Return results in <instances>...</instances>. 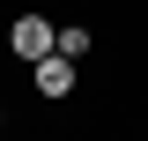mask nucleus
Segmentation results:
<instances>
[{"instance_id": "nucleus-1", "label": "nucleus", "mask_w": 148, "mask_h": 141, "mask_svg": "<svg viewBox=\"0 0 148 141\" xmlns=\"http://www.w3.org/2000/svg\"><path fill=\"white\" fill-rule=\"evenodd\" d=\"M52 30H59V22H45V15H15V30H8V52L37 67V59L52 52Z\"/></svg>"}, {"instance_id": "nucleus-2", "label": "nucleus", "mask_w": 148, "mask_h": 141, "mask_svg": "<svg viewBox=\"0 0 148 141\" xmlns=\"http://www.w3.org/2000/svg\"><path fill=\"white\" fill-rule=\"evenodd\" d=\"M67 89H74V59L67 52H45L37 59V97H67Z\"/></svg>"}, {"instance_id": "nucleus-3", "label": "nucleus", "mask_w": 148, "mask_h": 141, "mask_svg": "<svg viewBox=\"0 0 148 141\" xmlns=\"http://www.w3.org/2000/svg\"><path fill=\"white\" fill-rule=\"evenodd\" d=\"M89 45H96V37L82 30V22H59V30H52V52H67V59H89Z\"/></svg>"}, {"instance_id": "nucleus-4", "label": "nucleus", "mask_w": 148, "mask_h": 141, "mask_svg": "<svg viewBox=\"0 0 148 141\" xmlns=\"http://www.w3.org/2000/svg\"><path fill=\"white\" fill-rule=\"evenodd\" d=\"M0 126H8V111H0Z\"/></svg>"}]
</instances>
